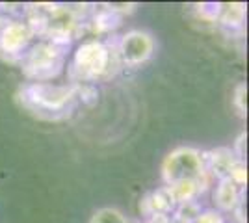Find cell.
I'll list each match as a JSON object with an SVG mask.
<instances>
[{
    "instance_id": "cell-11",
    "label": "cell",
    "mask_w": 249,
    "mask_h": 223,
    "mask_svg": "<svg viewBox=\"0 0 249 223\" xmlns=\"http://www.w3.org/2000/svg\"><path fill=\"white\" fill-rule=\"evenodd\" d=\"M246 17V6L244 4H219V13L218 21H221V24L225 26H242Z\"/></svg>"
},
{
    "instance_id": "cell-9",
    "label": "cell",
    "mask_w": 249,
    "mask_h": 223,
    "mask_svg": "<svg viewBox=\"0 0 249 223\" xmlns=\"http://www.w3.org/2000/svg\"><path fill=\"white\" fill-rule=\"evenodd\" d=\"M214 199L221 210H234L240 205V188L229 177L219 179V184L214 193Z\"/></svg>"
},
{
    "instance_id": "cell-19",
    "label": "cell",
    "mask_w": 249,
    "mask_h": 223,
    "mask_svg": "<svg viewBox=\"0 0 249 223\" xmlns=\"http://www.w3.org/2000/svg\"><path fill=\"white\" fill-rule=\"evenodd\" d=\"M6 24H8V21H6V19H2V17H0V30H2V28H4V26H6Z\"/></svg>"
},
{
    "instance_id": "cell-5",
    "label": "cell",
    "mask_w": 249,
    "mask_h": 223,
    "mask_svg": "<svg viewBox=\"0 0 249 223\" xmlns=\"http://www.w3.org/2000/svg\"><path fill=\"white\" fill-rule=\"evenodd\" d=\"M34 37L36 34L26 22L8 21V24L0 30V54L10 62H17L30 49Z\"/></svg>"
},
{
    "instance_id": "cell-1",
    "label": "cell",
    "mask_w": 249,
    "mask_h": 223,
    "mask_svg": "<svg viewBox=\"0 0 249 223\" xmlns=\"http://www.w3.org/2000/svg\"><path fill=\"white\" fill-rule=\"evenodd\" d=\"M78 86H58L51 82H28L19 89L17 101L32 116L60 121L71 116Z\"/></svg>"
},
{
    "instance_id": "cell-20",
    "label": "cell",
    "mask_w": 249,
    "mask_h": 223,
    "mask_svg": "<svg viewBox=\"0 0 249 223\" xmlns=\"http://www.w3.org/2000/svg\"><path fill=\"white\" fill-rule=\"evenodd\" d=\"M169 223H182V222H177V220H171Z\"/></svg>"
},
{
    "instance_id": "cell-2",
    "label": "cell",
    "mask_w": 249,
    "mask_h": 223,
    "mask_svg": "<svg viewBox=\"0 0 249 223\" xmlns=\"http://www.w3.org/2000/svg\"><path fill=\"white\" fill-rule=\"evenodd\" d=\"M117 49L103 41H86L74 52L71 74L74 80H95L110 78L121 67Z\"/></svg>"
},
{
    "instance_id": "cell-15",
    "label": "cell",
    "mask_w": 249,
    "mask_h": 223,
    "mask_svg": "<svg viewBox=\"0 0 249 223\" xmlns=\"http://www.w3.org/2000/svg\"><path fill=\"white\" fill-rule=\"evenodd\" d=\"M231 181L234 182L236 186H244L246 182H248V170H246V162L244 160H236L234 164H232V168L229 171L227 175Z\"/></svg>"
},
{
    "instance_id": "cell-12",
    "label": "cell",
    "mask_w": 249,
    "mask_h": 223,
    "mask_svg": "<svg viewBox=\"0 0 249 223\" xmlns=\"http://www.w3.org/2000/svg\"><path fill=\"white\" fill-rule=\"evenodd\" d=\"M121 17L117 15V13H114L112 10H103L97 13V17L93 19L95 22V30L97 32H108V30H112V28H115V26H119L121 24Z\"/></svg>"
},
{
    "instance_id": "cell-16",
    "label": "cell",
    "mask_w": 249,
    "mask_h": 223,
    "mask_svg": "<svg viewBox=\"0 0 249 223\" xmlns=\"http://www.w3.org/2000/svg\"><path fill=\"white\" fill-rule=\"evenodd\" d=\"M246 93H248L246 84H240L236 87V91H234V104H236V108H238V112L242 116L246 114Z\"/></svg>"
},
{
    "instance_id": "cell-8",
    "label": "cell",
    "mask_w": 249,
    "mask_h": 223,
    "mask_svg": "<svg viewBox=\"0 0 249 223\" xmlns=\"http://www.w3.org/2000/svg\"><path fill=\"white\" fill-rule=\"evenodd\" d=\"M175 206L177 205L167 190V186L145 195L142 201V208H143L145 216H151V214H167L169 216V212L175 210Z\"/></svg>"
},
{
    "instance_id": "cell-18",
    "label": "cell",
    "mask_w": 249,
    "mask_h": 223,
    "mask_svg": "<svg viewBox=\"0 0 249 223\" xmlns=\"http://www.w3.org/2000/svg\"><path fill=\"white\" fill-rule=\"evenodd\" d=\"M171 218L167 214H151L147 216V223H169Z\"/></svg>"
},
{
    "instance_id": "cell-10",
    "label": "cell",
    "mask_w": 249,
    "mask_h": 223,
    "mask_svg": "<svg viewBox=\"0 0 249 223\" xmlns=\"http://www.w3.org/2000/svg\"><path fill=\"white\" fill-rule=\"evenodd\" d=\"M207 188V184L203 182H196V181H184V182H177V184H171L167 186V190L171 193L175 205H182V203L188 201H196L201 191Z\"/></svg>"
},
{
    "instance_id": "cell-13",
    "label": "cell",
    "mask_w": 249,
    "mask_h": 223,
    "mask_svg": "<svg viewBox=\"0 0 249 223\" xmlns=\"http://www.w3.org/2000/svg\"><path fill=\"white\" fill-rule=\"evenodd\" d=\"M199 214H201V206H199L197 203L188 201V203H182V205H177L175 218H173V220L182 222V223H192Z\"/></svg>"
},
{
    "instance_id": "cell-17",
    "label": "cell",
    "mask_w": 249,
    "mask_h": 223,
    "mask_svg": "<svg viewBox=\"0 0 249 223\" xmlns=\"http://www.w3.org/2000/svg\"><path fill=\"white\" fill-rule=\"evenodd\" d=\"M192 223H223L219 212H201Z\"/></svg>"
},
{
    "instance_id": "cell-7",
    "label": "cell",
    "mask_w": 249,
    "mask_h": 223,
    "mask_svg": "<svg viewBox=\"0 0 249 223\" xmlns=\"http://www.w3.org/2000/svg\"><path fill=\"white\" fill-rule=\"evenodd\" d=\"M201 156H203V164H205L207 173H212L219 179H225L231 168H232V164L238 160L234 151H231L227 147L212 149L208 153H201Z\"/></svg>"
},
{
    "instance_id": "cell-14",
    "label": "cell",
    "mask_w": 249,
    "mask_h": 223,
    "mask_svg": "<svg viewBox=\"0 0 249 223\" xmlns=\"http://www.w3.org/2000/svg\"><path fill=\"white\" fill-rule=\"evenodd\" d=\"M89 223H130L117 208H101L93 214Z\"/></svg>"
},
{
    "instance_id": "cell-6",
    "label": "cell",
    "mask_w": 249,
    "mask_h": 223,
    "mask_svg": "<svg viewBox=\"0 0 249 223\" xmlns=\"http://www.w3.org/2000/svg\"><path fill=\"white\" fill-rule=\"evenodd\" d=\"M155 52V39L151 34L142 32V30H130L121 37L117 45V54L123 65H142L147 62Z\"/></svg>"
},
{
    "instance_id": "cell-4",
    "label": "cell",
    "mask_w": 249,
    "mask_h": 223,
    "mask_svg": "<svg viewBox=\"0 0 249 223\" xmlns=\"http://www.w3.org/2000/svg\"><path fill=\"white\" fill-rule=\"evenodd\" d=\"M162 177L167 186L184 181L208 184V173L203 164V156L194 147H178L171 151L162 164Z\"/></svg>"
},
{
    "instance_id": "cell-3",
    "label": "cell",
    "mask_w": 249,
    "mask_h": 223,
    "mask_svg": "<svg viewBox=\"0 0 249 223\" xmlns=\"http://www.w3.org/2000/svg\"><path fill=\"white\" fill-rule=\"evenodd\" d=\"M69 39H45L30 47L21 58L24 74L34 82H47L62 73Z\"/></svg>"
}]
</instances>
